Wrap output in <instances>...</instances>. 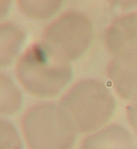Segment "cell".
I'll use <instances>...</instances> for the list:
<instances>
[{
  "instance_id": "obj_2",
  "label": "cell",
  "mask_w": 137,
  "mask_h": 149,
  "mask_svg": "<svg viewBox=\"0 0 137 149\" xmlns=\"http://www.w3.org/2000/svg\"><path fill=\"white\" fill-rule=\"evenodd\" d=\"M77 131L88 134L99 131L115 108V100L109 88L102 81L83 78L76 82L59 101Z\"/></svg>"
},
{
  "instance_id": "obj_5",
  "label": "cell",
  "mask_w": 137,
  "mask_h": 149,
  "mask_svg": "<svg viewBox=\"0 0 137 149\" xmlns=\"http://www.w3.org/2000/svg\"><path fill=\"white\" fill-rule=\"evenodd\" d=\"M107 77L117 94L124 100L137 96V53L112 57L107 65Z\"/></svg>"
},
{
  "instance_id": "obj_4",
  "label": "cell",
  "mask_w": 137,
  "mask_h": 149,
  "mask_svg": "<svg viewBox=\"0 0 137 149\" xmlns=\"http://www.w3.org/2000/svg\"><path fill=\"white\" fill-rule=\"evenodd\" d=\"M93 40V24L89 17L78 11H66L45 28L42 42L66 60H77Z\"/></svg>"
},
{
  "instance_id": "obj_9",
  "label": "cell",
  "mask_w": 137,
  "mask_h": 149,
  "mask_svg": "<svg viewBox=\"0 0 137 149\" xmlns=\"http://www.w3.org/2000/svg\"><path fill=\"white\" fill-rule=\"evenodd\" d=\"M17 5L23 15L34 21L48 19L63 6L61 0H18Z\"/></svg>"
},
{
  "instance_id": "obj_1",
  "label": "cell",
  "mask_w": 137,
  "mask_h": 149,
  "mask_svg": "<svg viewBox=\"0 0 137 149\" xmlns=\"http://www.w3.org/2000/svg\"><path fill=\"white\" fill-rule=\"evenodd\" d=\"M16 77L30 95L57 96L72 78V68L65 58L43 42L30 45L16 64Z\"/></svg>"
},
{
  "instance_id": "obj_7",
  "label": "cell",
  "mask_w": 137,
  "mask_h": 149,
  "mask_svg": "<svg viewBox=\"0 0 137 149\" xmlns=\"http://www.w3.org/2000/svg\"><path fill=\"white\" fill-rule=\"evenodd\" d=\"M79 149H137V139L123 125L109 124L88 135Z\"/></svg>"
},
{
  "instance_id": "obj_3",
  "label": "cell",
  "mask_w": 137,
  "mask_h": 149,
  "mask_svg": "<svg viewBox=\"0 0 137 149\" xmlns=\"http://www.w3.org/2000/svg\"><path fill=\"white\" fill-rule=\"evenodd\" d=\"M29 149H72L77 129L63 107L56 102H40L26 108L21 119Z\"/></svg>"
},
{
  "instance_id": "obj_6",
  "label": "cell",
  "mask_w": 137,
  "mask_h": 149,
  "mask_svg": "<svg viewBox=\"0 0 137 149\" xmlns=\"http://www.w3.org/2000/svg\"><path fill=\"white\" fill-rule=\"evenodd\" d=\"M105 43L112 57L137 53V11L115 18L105 33Z\"/></svg>"
},
{
  "instance_id": "obj_11",
  "label": "cell",
  "mask_w": 137,
  "mask_h": 149,
  "mask_svg": "<svg viewBox=\"0 0 137 149\" xmlns=\"http://www.w3.org/2000/svg\"><path fill=\"white\" fill-rule=\"evenodd\" d=\"M0 143L1 149H23L17 129L5 119L0 120Z\"/></svg>"
},
{
  "instance_id": "obj_10",
  "label": "cell",
  "mask_w": 137,
  "mask_h": 149,
  "mask_svg": "<svg viewBox=\"0 0 137 149\" xmlns=\"http://www.w3.org/2000/svg\"><path fill=\"white\" fill-rule=\"evenodd\" d=\"M22 106V93L5 73L0 74V113L11 116Z\"/></svg>"
},
{
  "instance_id": "obj_8",
  "label": "cell",
  "mask_w": 137,
  "mask_h": 149,
  "mask_svg": "<svg viewBox=\"0 0 137 149\" xmlns=\"http://www.w3.org/2000/svg\"><path fill=\"white\" fill-rule=\"evenodd\" d=\"M26 33L22 26L3 22L0 25V66L11 65L16 55L19 53L25 41Z\"/></svg>"
},
{
  "instance_id": "obj_12",
  "label": "cell",
  "mask_w": 137,
  "mask_h": 149,
  "mask_svg": "<svg viewBox=\"0 0 137 149\" xmlns=\"http://www.w3.org/2000/svg\"><path fill=\"white\" fill-rule=\"evenodd\" d=\"M126 118L132 131L137 137V96L132 99L130 101V104L126 106Z\"/></svg>"
}]
</instances>
